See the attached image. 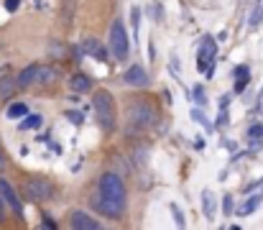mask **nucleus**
Masks as SVG:
<instances>
[{
	"label": "nucleus",
	"mask_w": 263,
	"mask_h": 230,
	"mask_svg": "<svg viewBox=\"0 0 263 230\" xmlns=\"http://www.w3.org/2000/svg\"><path fill=\"white\" fill-rule=\"evenodd\" d=\"M233 74H235V77H250V67H248V64H238V67L233 69Z\"/></svg>",
	"instance_id": "nucleus-28"
},
{
	"label": "nucleus",
	"mask_w": 263,
	"mask_h": 230,
	"mask_svg": "<svg viewBox=\"0 0 263 230\" xmlns=\"http://www.w3.org/2000/svg\"><path fill=\"white\" fill-rule=\"evenodd\" d=\"M194 148H204V138H194Z\"/></svg>",
	"instance_id": "nucleus-36"
},
{
	"label": "nucleus",
	"mask_w": 263,
	"mask_h": 230,
	"mask_svg": "<svg viewBox=\"0 0 263 230\" xmlns=\"http://www.w3.org/2000/svg\"><path fill=\"white\" fill-rule=\"evenodd\" d=\"M261 184H263V177H261L258 182H253V184H248V187H245V194H248V192H253V189H258Z\"/></svg>",
	"instance_id": "nucleus-34"
},
{
	"label": "nucleus",
	"mask_w": 263,
	"mask_h": 230,
	"mask_svg": "<svg viewBox=\"0 0 263 230\" xmlns=\"http://www.w3.org/2000/svg\"><path fill=\"white\" fill-rule=\"evenodd\" d=\"M23 194L31 202H49V200H54L56 187H54V182L44 179V177H33V179H26Z\"/></svg>",
	"instance_id": "nucleus-5"
},
{
	"label": "nucleus",
	"mask_w": 263,
	"mask_h": 230,
	"mask_svg": "<svg viewBox=\"0 0 263 230\" xmlns=\"http://www.w3.org/2000/svg\"><path fill=\"white\" fill-rule=\"evenodd\" d=\"M26 113H28V105H26V102H13V105H8V110H5V115H8L10 120H21Z\"/></svg>",
	"instance_id": "nucleus-16"
},
{
	"label": "nucleus",
	"mask_w": 263,
	"mask_h": 230,
	"mask_svg": "<svg viewBox=\"0 0 263 230\" xmlns=\"http://www.w3.org/2000/svg\"><path fill=\"white\" fill-rule=\"evenodd\" d=\"M69 228H74V230H97L100 223L92 215H87L85 210H72L69 212Z\"/></svg>",
	"instance_id": "nucleus-10"
},
{
	"label": "nucleus",
	"mask_w": 263,
	"mask_h": 230,
	"mask_svg": "<svg viewBox=\"0 0 263 230\" xmlns=\"http://www.w3.org/2000/svg\"><path fill=\"white\" fill-rule=\"evenodd\" d=\"M123 82L128 85V87H138V90H143V87L151 85V77H148V72H146L141 64H131V67L123 72Z\"/></svg>",
	"instance_id": "nucleus-8"
},
{
	"label": "nucleus",
	"mask_w": 263,
	"mask_h": 230,
	"mask_svg": "<svg viewBox=\"0 0 263 230\" xmlns=\"http://www.w3.org/2000/svg\"><path fill=\"white\" fill-rule=\"evenodd\" d=\"M151 18H153V21H164V8L158 5V3L151 5Z\"/></svg>",
	"instance_id": "nucleus-29"
},
{
	"label": "nucleus",
	"mask_w": 263,
	"mask_h": 230,
	"mask_svg": "<svg viewBox=\"0 0 263 230\" xmlns=\"http://www.w3.org/2000/svg\"><path fill=\"white\" fill-rule=\"evenodd\" d=\"M148 59H151V62H156V46H153V41L148 44Z\"/></svg>",
	"instance_id": "nucleus-35"
},
{
	"label": "nucleus",
	"mask_w": 263,
	"mask_h": 230,
	"mask_svg": "<svg viewBox=\"0 0 263 230\" xmlns=\"http://www.w3.org/2000/svg\"><path fill=\"white\" fill-rule=\"evenodd\" d=\"M189 115H192V120H194V123H199V125H202V128H207V131H212V123L207 120V115L202 113V108H199V110L194 108V110H192Z\"/></svg>",
	"instance_id": "nucleus-19"
},
{
	"label": "nucleus",
	"mask_w": 263,
	"mask_h": 230,
	"mask_svg": "<svg viewBox=\"0 0 263 230\" xmlns=\"http://www.w3.org/2000/svg\"><path fill=\"white\" fill-rule=\"evenodd\" d=\"M5 169V156H3V151H0V171Z\"/></svg>",
	"instance_id": "nucleus-38"
},
{
	"label": "nucleus",
	"mask_w": 263,
	"mask_h": 230,
	"mask_svg": "<svg viewBox=\"0 0 263 230\" xmlns=\"http://www.w3.org/2000/svg\"><path fill=\"white\" fill-rule=\"evenodd\" d=\"M131 26H133V36L138 41V31H141V8H131Z\"/></svg>",
	"instance_id": "nucleus-18"
},
{
	"label": "nucleus",
	"mask_w": 263,
	"mask_h": 230,
	"mask_svg": "<svg viewBox=\"0 0 263 230\" xmlns=\"http://www.w3.org/2000/svg\"><path fill=\"white\" fill-rule=\"evenodd\" d=\"M261 97H263V90H261Z\"/></svg>",
	"instance_id": "nucleus-40"
},
{
	"label": "nucleus",
	"mask_w": 263,
	"mask_h": 230,
	"mask_svg": "<svg viewBox=\"0 0 263 230\" xmlns=\"http://www.w3.org/2000/svg\"><path fill=\"white\" fill-rule=\"evenodd\" d=\"M69 90L74 92V95H85V92H92V79H89L87 74L82 72H74L69 77Z\"/></svg>",
	"instance_id": "nucleus-13"
},
{
	"label": "nucleus",
	"mask_w": 263,
	"mask_h": 230,
	"mask_svg": "<svg viewBox=\"0 0 263 230\" xmlns=\"http://www.w3.org/2000/svg\"><path fill=\"white\" fill-rule=\"evenodd\" d=\"M41 223H44V228H49V230H56V220H51V217H49L46 212L41 215Z\"/></svg>",
	"instance_id": "nucleus-30"
},
{
	"label": "nucleus",
	"mask_w": 263,
	"mask_h": 230,
	"mask_svg": "<svg viewBox=\"0 0 263 230\" xmlns=\"http://www.w3.org/2000/svg\"><path fill=\"white\" fill-rule=\"evenodd\" d=\"M227 123H230V118H227V108H222V113L217 115V120H215V125H217V128H225Z\"/></svg>",
	"instance_id": "nucleus-27"
},
{
	"label": "nucleus",
	"mask_w": 263,
	"mask_h": 230,
	"mask_svg": "<svg viewBox=\"0 0 263 230\" xmlns=\"http://www.w3.org/2000/svg\"><path fill=\"white\" fill-rule=\"evenodd\" d=\"M0 197H3V202H8L10 207H13V212L18 217H23V202H21L18 192L13 189V184H10L8 179H3V177H0Z\"/></svg>",
	"instance_id": "nucleus-9"
},
{
	"label": "nucleus",
	"mask_w": 263,
	"mask_h": 230,
	"mask_svg": "<svg viewBox=\"0 0 263 230\" xmlns=\"http://www.w3.org/2000/svg\"><path fill=\"white\" fill-rule=\"evenodd\" d=\"M261 205H263V194H250V192H248V197L238 205V210H233V215H238V217H248V215H253Z\"/></svg>",
	"instance_id": "nucleus-11"
},
{
	"label": "nucleus",
	"mask_w": 263,
	"mask_h": 230,
	"mask_svg": "<svg viewBox=\"0 0 263 230\" xmlns=\"http://www.w3.org/2000/svg\"><path fill=\"white\" fill-rule=\"evenodd\" d=\"M261 138H263V125L258 123V125H250L248 128V141L250 143H261Z\"/></svg>",
	"instance_id": "nucleus-21"
},
{
	"label": "nucleus",
	"mask_w": 263,
	"mask_h": 230,
	"mask_svg": "<svg viewBox=\"0 0 263 230\" xmlns=\"http://www.w3.org/2000/svg\"><path fill=\"white\" fill-rule=\"evenodd\" d=\"M215 62H217V44L212 36H204L202 46L197 49V69L204 77H212L215 74Z\"/></svg>",
	"instance_id": "nucleus-7"
},
{
	"label": "nucleus",
	"mask_w": 263,
	"mask_h": 230,
	"mask_svg": "<svg viewBox=\"0 0 263 230\" xmlns=\"http://www.w3.org/2000/svg\"><path fill=\"white\" fill-rule=\"evenodd\" d=\"M66 120H69V123H74V125H82L85 115L79 113V110H66Z\"/></svg>",
	"instance_id": "nucleus-25"
},
{
	"label": "nucleus",
	"mask_w": 263,
	"mask_h": 230,
	"mask_svg": "<svg viewBox=\"0 0 263 230\" xmlns=\"http://www.w3.org/2000/svg\"><path fill=\"white\" fill-rule=\"evenodd\" d=\"M261 21H263V10H261V8H256L253 13H250V18H248V23H250V28H256V26H258Z\"/></svg>",
	"instance_id": "nucleus-26"
},
{
	"label": "nucleus",
	"mask_w": 263,
	"mask_h": 230,
	"mask_svg": "<svg viewBox=\"0 0 263 230\" xmlns=\"http://www.w3.org/2000/svg\"><path fill=\"white\" fill-rule=\"evenodd\" d=\"M108 51L115 56V62H125L131 54V44H128V33H125V26L123 21H115L110 26V46Z\"/></svg>",
	"instance_id": "nucleus-6"
},
{
	"label": "nucleus",
	"mask_w": 263,
	"mask_h": 230,
	"mask_svg": "<svg viewBox=\"0 0 263 230\" xmlns=\"http://www.w3.org/2000/svg\"><path fill=\"white\" fill-rule=\"evenodd\" d=\"M125 115H128L131 125H135V128H151V125H156V120H158V113L148 100H131Z\"/></svg>",
	"instance_id": "nucleus-4"
},
{
	"label": "nucleus",
	"mask_w": 263,
	"mask_h": 230,
	"mask_svg": "<svg viewBox=\"0 0 263 230\" xmlns=\"http://www.w3.org/2000/svg\"><path fill=\"white\" fill-rule=\"evenodd\" d=\"M41 123H44V118L39 113H26L23 118H21V125H18V131H36V128H41Z\"/></svg>",
	"instance_id": "nucleus-14"
},
{
	"label": "nucleus",
	"mask_w": 263,
	"mask_h": 230,
	"mask_svg": "<svg viewBox=\"0 0 263 230\" xmlns=\"http://www.w3.org/2000/svg\"><path fill=\"white\" fill-rule=\"evenodd\" d=\"M169 69H171V74H174V77H179V59H174V56H171V64H169Z\"/></svg>",
	"instance_id": "nucleus-32"
},
{
	"label": "nucleus",
	"mask_w": 263,
	"mask_h": 230,
	"mask_svg": "<svg viewBox=\"0 0 263 230\" xmlns=\"http://www.w3.org/2000/svg\"><path fill=\"white\" fill-rule=\"evenodd\" d=\"M92 210L115 220L123 217L125 207H128V187L120 177V171H102V177L97 182V194L89 197Z\"/></svg>",
	"instance_id": "nucleus-1"
},
{
	"label": "nucleus",
	"mask_w": 263,
	"mask_h": 230,
	"mask_svg": "<svg viewBox=\"0 0 263 230\" xmlns=\"http://www.w3.org/2000/svg\"><path fill=\"white\" fill-rule=\"evenodd\" d=\"M5 10H8V13H13V10H18L21 8V0H5Z\"/></svg>",
	"instance_id": "nucleus-31"
},
{
	"label": "nucleus",
	"mask_w": 263,
	"mask_h": 230,
	"mask_svg": "<svg viewBox=\"0 0 263 230\" xmlns=\"http://www.w3.org/2000/svg\"><path fill=\"white\" fill-rule=\"evenodd\" d=\"M248 82H250V77H235V95H243L245 92V87H248Z\"/></svg>",
	"instance_id": "nucleus-24"
},
{
	"label": "nucleus",
	"mask_w": 263,
	"mask_h": 230,
	"mask_svg": "<svg viewBox=\"0 0 263 230\" xmlns=\"http://www.w3.org/2000/svg\"><path fill=\"white\" fill-rule=\"evenodd\" d=\"M0 220H3V197H0Z\"/></svg>",
	"instance_id": "nucleus-39"
},
{
	"label": "nucleus",
	"mask_w": 263,
	"mask_h": 230,
	"mask_svg": "<svg viewBox=\"0 0 263 230\" xmlns=\"http://www.w3.org/2000/svg\"><path fill=\"white\" fill-rule=\"evenodd\" d=\"M59 79V72L54 67L46 64H28L23 72H18L16 77V85L18 87H31V85H51Z\"/></svg>",
	"instance_id": "nucleus-3"
},
{
	"label": "nucleus",
	"mask_w": 263,
	"mask_h": 230,
	"mask_svg": "<svg viewBox=\"0 0 263 230\" xmlns=\"http://www.w3.org/2000/svg\"><path fill=\"white\" fill-rule=\"evenodd\" d=\"M202 210L207 220H215V194L212 189H202Z\"/></svg>",
	"instance_id": "nucleus-15"
},
{
	"label": "nucleus",
	"mask_w": 263,
	"mask_h": 230,
	"mask_svg": "<svg viewBox=\"0 0 263 230\" xmlns=\"http://www.w3.org/2000/svg\"><path fill=\"white\" fill-rule=\"evenodd\" d=\"M171 215H174V223L179 228H187V220H184V212H181L179 205H171Z\"/></svg>",
	"instance_id": "nucleus-22"
},
{
	"label": "nucleus",
	"mask_w": 263,
	"mask_h": 230,
	"mask_svg": "<svg viewBox=\"0 0 263 230\" xmlns=\"http://www.w3.org/2000/svg\"><path fill=\"white\" fill-rule=\"evenodd\" d=\"M92 108H95V120L105 133L115 131V100L108 90H97L92 97Z\"/></svg>",
	"instance_id": "nucleus-2"
},
{
	"label": "nucleus",
	"mask_w": 263,
	"mask_h": 230,
	"mask_svg": "<svg viewBox=\"0 0 263 230\" xmlns=\"http://www.w3.org/2000/svg\"><path fill=\"white\" fill-rule=\"evenodd\" d=\"M16 79L13 77H3L0 79V100H8L10 95H13V90H16Z\"/></svg>",
	"instance_id": "nucleus-17"
},
{
	"label": "nucleus",
	"mask_w": 263,
	"mask_h": 230,
	"mask_svg": "<svg viewBox=\"0 0 263 230\" xmlns=\"http://www.w3.org/2000/svg\"><path fill=\"white\" fill-rule=\"evenodd\" d=\"M82 51L87 56H92V59H97V62H108V49L97 39H85L82 41Z\"/></svg>",
	"instance_id": "nucleus-12"
},
{
	"label": "nucleus",
	"mask_w": 263,
	"mask_h": 230,
	"mask_svg": "<svg viewBox=\"0 0 263 230\" xmlns=\"http://www.w3.org/2000/svg\"><path fill=\"white\" fill-rule=\"evenodd\" d=\"M233 210H235L233 194H225V197H222V215H233Z\"/></svg>",
	"instance_id": "nucleus-23"
},
{
	"label": "nucleus",
	"mask_w": 263,
	"mask_h": 230,
	"mask_svg": "<svg viewBox=\"0 0 263 230\" xmlns=\"http://www.w3.org/2000/svg\"><path fill=\"white\" fill-rule=\"evenodd\" d=\"M258 3H261V0H258Z\"/></svg>",
	"instance_id": "nucleus-41"
},
{
	"label": "nucleus",
	"mask_w": 263,
	"mask_h": 230,
	"mask_svg": "<svg viewBox=\"0 0 263 230\" xmlns=\"http://www.w3.org/2000/svg\"><path fill=\"white\" fill-rule=\"evenodd\" d=\"M261 10H263V8H261Z\"/></svg>",
	"instance_id": "nucleus-42"
},
{
	"label": "nucleus",
	"mask_w": 263,
	"mask_h": 230,
	"mask_svg": "<svg viewBox=\"0 0 263 230\" xmlns=\"http://www.w3.org/2000/svg\"><path fill=\"white\" fill-rule=\"evenodd\" d=\"M72 56H74L77 62L82 59V56H85V51H82V46H72Z\"/></svg>",
	"instance_id": "nucleus-33"
},
{
	"label": "nucleus",
	"mask_w": 263,
	"mask_h": 230,
	"mask_svg": "<svg viewBox=\"0 0 263 230\" xmlns=\"http://www.w3.org/2000/svg\"><path fill=\"white\" fill-rule=\"evenodd\" d=\"M227 105H230V97H227V95L220 97V108H227Z\"/></svg>",
	"instance_id": "nucleus-37"
},
{
	"label": "nucleus",
	"mask_w": 263,
	"mask_h": 230,
	"mask_svg": "<svg viewBox=\"0 0 263 230\" xmlns=\"http://www.w3.org/2000/svg\"><path fill=\"white\" fill-rule=\"evenodd\" d=\"M192 97H194V102H197L199 108L207 105V95H204V87H202V85H194V90H192Z\"/></svg>",
	"instance_id": "nucleus-20"
}]
</instances>
